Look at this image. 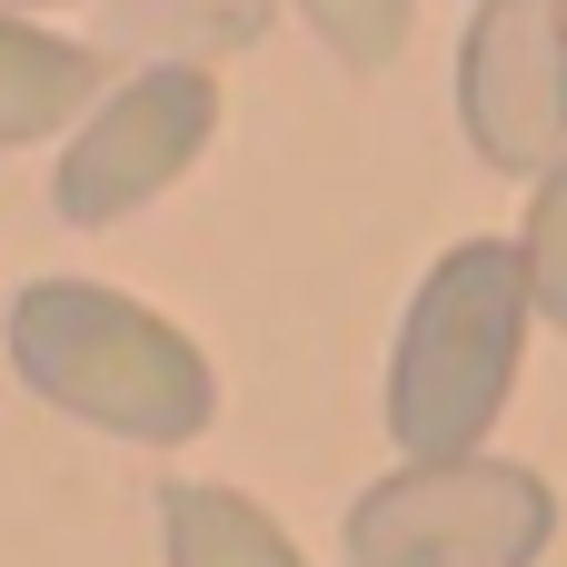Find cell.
<instances>
[{
	"label": "cell",
	"mask_w": 567,
	"mask_h": 567,
	"mask_svg": "<svg viewBox=\"0 0 567 567\" xmlns=\"http://www.w3.org/2000/svg\"><path fill=\"white\" fill-rule=\"evenodd\" d=\"M10 369L50 409H70L110 439H140V449H179L219 409L209 359L159 309H140L100 279H30L10 299Z\"/></svg>",
	"instance_id": "6da1fadb"
},
{
	"label": "cell",
	"mask_w": 567,
	"mask_h": 567,
	"mask_svg": "<svg viewBox=\"0 0 567 567\" xmlns=\"http://www.w3.org/2000/svg\"><path fill=\"white\" fill-rule=\"evenodd\" d=\"M528 259L518 239H458L419 299H409V329L389 349V439L409 458H468L488 449L508 389H518V359H528Z\"/></svg>",
	"instance_id": "7a4b0ae2"
},
{
	"label": "cell",
	"mask_w": 567,
	"mask_h": 567,
	"mask_svg": "<svg viewBox=\"0 0 567 567\" xmlns=\"http://www.w3.org/2000/svg\"><path fill=\"white\" fill-rule=\"evenodd\" d=\"M558 498L518 458H399L349 508V567H538Z\"/></svg>",
	"instance_id": "3957f363"
},
{
	"label": "cell",
	"mask_w": 567,
	"mask_h": 567,
	"mask_svg": "<svg viewBox=\"0 0 567 567\" xmlns=\"http://www.w3.org/2000/svg\"><path fill=\"white\" fill-rule=\"evenodd\" d=\"M209 130H219V80H209L199 60H150V70H130L110 100H90V120H80L70 150H60V179H50L60 219H70V229H110V219L150 209V199L209 150Z\"/></svg>",
	"instance_id": "277c9868"
},
{
	"label": "cell",
	"mask_w": 567,
	"mask_h": 567,
	"mask_svg": "<svg viewBox=\"0 0 567 567\" xmlns=\"http://www.w3.org/2000/svg\"><path fill=\"white\" fill-rule=\"evenodd\" d=\"M458 120L488 169L567 159V0H478L458 40Z\"/></svg>",
	"instance_id": "5b68a950"
},
{
	"label": "cell",
	"mask_w": 567,
	"mask_h": 567,
	"mask_svg": "<svg viewBox=\"0 0 567 567\" xmlns=\"http://www.w3.org/2000/svg\"><path fill=\"white\" fill-rule=\"evenodd\" d=\"M90 90H100V50L30 30V20H0V150L70 130L90 110Z\"/></svg>",
	"instance_id": "8992f818"
},
{
	"label": "cell",
	"mask_w": 567,
	"mask_h": 567,
	"mask_svg": "<svg viewBox=\"0 0 567 567\" xmlns=\"http://www.w3.org/2000/svg\"><path fill=\"white\" fill-rule=\"evenodd\" d=\"M159 548H169V567H309L259 498L209 488V478H179L159 498Z\"/></svg>",
	"instance_id": "52a82bcc"
},
{
	"label": "cell",
	"mask_w": 567,
	"mask_h": 567,
	"mask_svg": "<svg viewBox=\"0 0 567 567\" xmlns=\"http://www.w3.org/2000/svg\"><path fill=\"white\" fill-rule=\"evenodd\" d=\"M518 259H528V299H538V319H548V329H567V159H548V169H538V199H528Z\"/></svg>",
	"instance_id": "ba28073f"
},
{
	"label": "cell",
	"mask_w": 567,
	"mask_h": 567,
	"mask_svg": "<svg viewBox=\"0 0 567 567\" xmlns=\"http://www.w3.org/2000/svg\"><path fill=\"white\" fill-rule=\"evenodd\" d=\"M299 10L349 70H389L409 50V0H299Z\"/></svg>",
	"instance_id": "9c48e42d"
},
{
	"label": "cell",
	"mask_w": 567,
	"mask_h": 567,
	"mask_svg": "<svg viewBox=\"0 0 567 567\" xmlns=\"http://www.w3.org/2000/svg\"><path fill=\"white\" fill-rule=\"evenodd\" d=\"M20 10H60V0H20Z\"/></svg>",
	"instance_id": "30bf717a"
}]
</instances>
